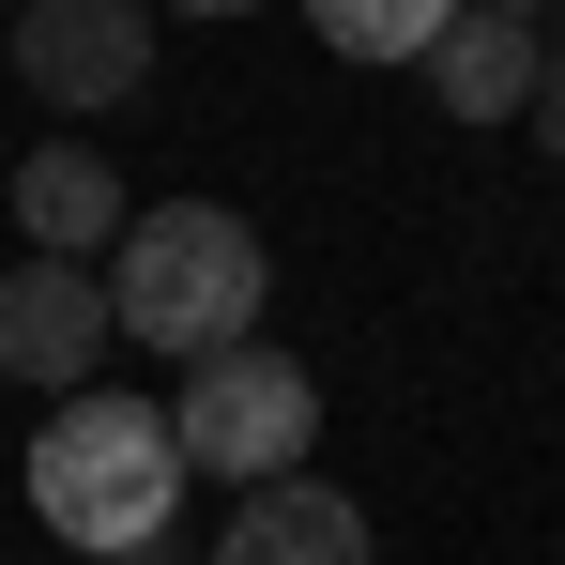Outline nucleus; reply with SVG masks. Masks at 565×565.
Returning a JSON list of instances; mask_svg holds the SVG:
<instances>
[{"instance_id": "2", "label": "nucleus", "mask_w": 565, "mask_h": 565, "mask_svg": "<svg viewBox=\"0 0 565 565\" xmlns=\"http://www.w3.org/2000/svg\"><path fill=\"white\" fill-rule=\"evenodd\" d=\"M169 504H184V444H169V413L153 397H122V382H77L46 428H31V520L62 535V551H138V535H169Z\"/></svg>"}, {"instance_id": "12", "label": "nucleus", "mask_w": 565, "mask_h": 565, "mask_svg": "<svg viewBox=\"0 0 565 565\" xmlns=\"http://www.w3.org/2000/svg\"><path fill=\"white\" fill-rule=\"evenodd\" d=\"M0 46H15V15H0Z\"/></svg>"}, {"instance_id": "9", "label": "nucleus", "mask_w": 565, "mask_h": 565, "mask_svg": "<svg viewBox=\"0 0 565 565\" xmlns=\"http://www.w3.org/2000/svg\"><path fill=\"white\" fill-rule=\"evenodd\" d=\"M444 15H459V0H321V46H352V62H428Z\"/></svg>"}, {"instance_id": "11", "label": "nucleus", "mask_w": 565, "mask_h": 565, "mask_svg": "<svg viewBox=\"0 0 565 565\" xmlns=\"http://www.w3.org/2000/svg\"><path fill=\"white\" fill-rule=\"evenodd\" d=\"M107 565H199V551H184V535H138V551H107Z\"/></svg>"}, {"instance_id": "7", "label": "nucleus", "mask_w": 565, "mask_h": 565, "mask_svg": "<svg viewBox=\"0 0 565 565\" xmlns=\"http://www.w3.org/2000/svg\"><path fill=\"white\" fill-rule=\"evenodd\" d=\"M15 230H31V260H77L93 276V245H122V169H107L93 138L15 153Z\"/></svg>"}, {"instance_id": "10", "label": "nucleus", "mask_w": 565, "mask_h": 565, "mask_svg": "<svg viewBox=\"0 0 565 565\" xmlns=\"http://www.w3.org/2000/svg\"><path fill=\"white\" fill-rule=\"evenodd\" d=\"M520 122H535V153H551V169H565V46H551V62H535V107H520Z\"/></svg>"}, {"instance_id": "3", "label": "nucleus", "mask_w": 565, "mask_h": 565, "mask_svg": "<svg viewBox=\"0 0 565 565\" xmlns=\"http://www.w3.org/2000/svg\"><path fill=\"white\" fill-rule=\"evenodd\" d=\"M169 444H184V473L290 489V473H306V444H321V382L290 367L276 337H245V352L184 367V397H169Z\"/></svg>"}, {"instance_id": "8", "label": "nucleus", "mask_w": 565, "mask_h": 565, "mask_svg": "<svg viewBox=\"0 0 565 565\" xmlns=\"http://www.w3.org/2000/svg\"><path fill=\"white\" fill-rule=\"evenodd\" d=\"M199 565H382V551H367V504H337V489L290 473V489H245Z\"/></svg>"}, {"instance_id": "5", "label": "nucleus", "mask_w": 565, "mask_h": 565, "mask_svg": "<svg viewBox=\"0 0 565 565\" xmlns=\"http://www.w3.org/2000/svg\"><path fill=\"white\" fill-rule=\"evenodd\" d=\"M93 352H107V276H77V260H15L0 276V382L77 397Z\"/></svg>"}, {"instance_id": "1", "label": "nucleus", "mask_w": 565, "mask_h": 565, "mask_svg": "<svg viewBox=\"0 0 565 565\" xmlns=\"http://www.w3.org/2000/svg\"><path fill=\"white\" fill-rule=\"evenodd\" d=\"M93 276H107V337H138L169 367H214V352L260 337L276 260H260V230L230 199H153V214H122V245H107Z\"/></svg>"}, {"instance_id": "4", "label": "nucleus", "mask_w": 565, "mask_h": 565, "mask_svg": "<svg viewBox=\"0 0 565 565\" xmlns=\"http://www.w3.org/2000/svg\"><path fill=\"white\" fill-rule=\"evenodd\" d=\"M0 62L62 107V122H93V107H122L138 77H153V0H31Z\"/></svg>"}, {"instance_id": "6", "label": "nucleus", "mask_w": 565, "mask_h": 565, "mask_svg": "<svg viewBox=\"0 0 565 565\" xmlns=\"http://www.w3.org/2000/svg\"><path fill=\"white\" fill-rule=\"evenodd\" d=\"M535 62H551V31L520 0H459L444 46H428V93H444V122H520L535 107Z\"/></svg>"}]
</instances>
